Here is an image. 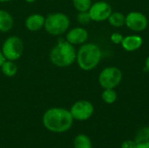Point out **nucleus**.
<instances>
[{
	"mask_svg": "<svg viewBox=\"0 0 149 148\" xmlns=\"http://www.w3.org/2000/svg\"><path fill=\"white\" fill-rule=\"evenodd\" d=\"M72 123L73 118L71 112L65 108H50L43 116L45 127L52 133H65L72 127Z\"/></svg>",
	"mask_w": 149,
	"mask_h": 148,
	"instance_id": "f257e3e1",
	"label": "nucleus"
},
{
	"mask_svg": "<svg viewBox=\"0 0 149 148\" xmlns=\"http://www.w3.org/2000/svg\"><path fill=\"white\" fill-rule=\"evenodd\" d=\"M77 51L75 46L65 39H60L51 49L49 58L52 64L57 67L65 68L71 66L76 62Z\"/></svg>",
	"mask_w": 149,
	"mask_h": 148,
	"instance_id": "f03ea898",
	"label": "nucleus"
},
{
	"mask_svg": "<svg viewBox=\"0 0 149 148\" xmlns=\"http://www.w3.org/2000/svg\"><path fill=\"white\" fill-rule=\"evenodd\" d=\"M101 58L102 51L98 44L85 43L77 51L76 62L81 70L88 72L98 66Z\"/></svg>",
	"mask_w": 149,
	"mask_h": 148,
	"instance_id": "7ed1b4c3",
	"label": "nucleus"
},
{
	"mask_svg": "<svg viewBox=\"0 0 149 148\" xmlns=\"http://www.w3.org/2000/svg\"><path fill=\"white\" fill-rule=\"evenodd\" d=\"M69 17L63 12L50 13L45 17L44 29L52 36H61L70 28Z\"/></svg>",
	"mask_w": 149,
	"mask_h": 148,
	"instance_id": "20e7f679",
	"label": "nucleus"
},
{
	"mask_svg": "<svg viewBox=\"0 0 149 148\" xmlns=\"http://www.w3.org/2000/svg\"><path fill=\"white\" fill-rule=\"evenodd\" d=\"M24 43L17 36H10L3 41L1 51L6 60L17 61L24 52Z\"/></svg>",
	"mask_w": 149,
	"mask_h": 148,
	"instance_id": "39448f33",
	"label": "nucleus"
},
{
	"mask_svg": "<svg viewBox=\"0 0 149 148\" xmlns=\"http://www.w3.org/2000/svg\"><path fill=\"white\" fill-rule=\"evenodd\" d=\"M122 79L123 73L120 69L115 66H109L100 72L98 80L103 89H114L120 84Z\"/></svg>",
	"mask_w": 149,
	"mask_h": 148,
	"instance_id": "423d86ee",
	"label": "nucleus"
},
{
	"mask_svg": "<svg viewBox=\"0 0 149 148\" xmlns=\"http://www.w3.org/2000/svg\"><path fill=\"white\" fill-rule=\"evenodd\" d=\"M73 120H79V121H85L89 120L93 113H94V107L93 105L88 101V100H79L75 102L70 110Z\"/></svg>",
	"mask_w": 149,
	"mask_h": 148,
	"instance_id": "0eeeda50",
	"label": "nucleus"
},
{
	"mask_svg": "<svg viewBox=\"0 0 149 148\" xmlns=\"http://www.w3.org/2000/svg\"><path fill=\"white\" fill-rule=\"evenodd\" d=\"M88 12L92 21L102 22L108 19L113 10L112 6L107 2L97 1L91 5Z\"/></svg>",
	"mask_w": 149,
	"mask_h": 148,
	"instance_id": "6e6552de",
	"label": "nucleus"
},
{
	"mask_svg": "<svg viewBox=\"0 0 149 148\" xmlns=\"http://www.w3.org/2000/svg\"><path fill=\"white\" fill-rule=\"evenodd\" d=\"M125 24L131 31L141 32L148 28V19L143 13L140 11H131L126 16Z\"/></svg>",
	"mask_w": 149,
	"mask_h": 148,
	"instance_id": "1a4fd4ad",
	"label": "nucleus"
},
{
	"mask_svg": "<svg viewBox=\"0 0 149 148\" xmlns=\"http://www.w3.org/2000/svg\"><path fill=\"white\" fill-rule=\"evenodd\" d=\"M88 38L89 33L87 30L81 26H76L68 30L65 35V40L74 46L85 44Z\"/></svg>",
	"mask_w": 149,
	"mask_h": 148,
	"instance_id": "9d476101",
	"label": "nucleus"
},
{
	"mask_svg": "<svg viewBox=\"0 0 149 148\" xmlns=\"http://www.w3.org/2000/svg\"><path fill=\"white\" fill-rule=\"evenodd\" d=\"M45 17L39 13H33L29 15L24 21L25 28L32 32H36L44 28Z\"/></svg>",
	"mask_w": 149,
	"mask_h": 148,
	"instance_id": "9b49d317",
	"label": "nucleus"
},
{
	"mask_svg": "<svg viewBox=\"0 0 149 148\" xmlns=\"http://www.w3.org/2000/svg\"><path fill=\"white\" fill-rule=\"evenodd\" d=\"M120 44L125 51L132 52L139 50L142 46L143 38L139 35H128L123 38Z\"/></svg>",
	"mask_w": 149,
	"mask_h": 148,
	"instance_id": "f8f14e48",
	"label": "nucleus"
},
{
	"mask_svg": "<svg viewBox=\"0 0 149 148\" xmlns=\"http://www.w3.org/2000/svg\"><path fill=\"white\" fill-rule=\"evenodd\" d=\"M13 26L14 18L12 15L5 10H0V32H9Z\"/></svg>",
	"mask_w": 149,
	"mask_h": 148,
	"instance_id": "ddd939ff",
	"label": "nucleus"
},
{
	"mask_svg": "<svg viewBox=\"0 0 149 148\" xmlns=\"http://www.w3.org/2000/svg\"><path fill=\"white\" fill-rule=\"evenodd\" d=\"M136 148H149V126L139 130L134 140Z\"/></svg>",
	"mask_w": 149,
	"mask_h": 148,
	"instance_id": "4468645a",
	"label": "nucleus"
},
{
	"mask_svg": "<svg viewBox=\"0 0 149 148\" xmlns=\"http://www.w3.org/2000/svg\"><path fill=\"white\" fill-rule=\"evenodd\" d=\"M0 70L2 72V73L7 77V78H12L14 77L18 71V67L17 65V64L15 63V61H11V60H5L3 65L0 67Z\"/></svg>",
	"mask_w": 149,
	"mask_h": 148,
	"instance_id": "2eb2a0df",
	"label": "nucleus"
},
{
	"mask_svg": "<svg viewBox=\"0 0 149 148\" xmlns=\"http://www.w3.org/2000/svg\"><path fill=\"white\" fill-rule=\"evenodd\" d=\"M107 20L112 26L119 28V27H122L123 25H125L126 16L121 12L115 11V12L111 13V15L109 16Z\"/></svg>",
	"mask_w": 149,
	"mask_h": 148,
	"instance_id": "dca6fc26",
	"label": "nucleus"
},
{
	"mask_svg": "<svg viewBox=\"0 0 149 148\" xmlns=\"http://www.w3.org/2000/svg\"><path fill=\"white\" fill-rule=\"evenodd\" d=\"M74 148H92V142L86 134H79L73 141Z\"/></svg>",
	"mask_w": 149,
	"mask_h": 148,
	"instance_id": "f3484780",
	"label": "nucleus"
},
{
	"mask_svg": "<svg viewBox=\"0 0 149 148\" xmlns=\"http://www.w3.org/2000/svg\"><path fill=\"white\" fill-rule=\"evenodd\" d=\"M118 95L114 89H104V91L101 93V99L102 100L108 105L113 104L117 100Z\"/></svg>",
	"mask_w": 149,
	"mask_h": 148,
	"instance_id": "a211bd4d",
	"label": "nucleus"
},
{
	"mask_svg": "<svg viewBox=\"0 0 149 148\" xmlns=\"http://www.w3.org/2000/svg\"><path fill=\"white\" fill-rule=\"evenodd\" d=\"M92 4H93L92 0H72L73 7L79 12L88 11Z\"/></svg>",
	"mask_w": 149,
	"mask_h": 148,
	"instance_id": "6ab92c4d",
	"label": "nucleus"
},
{
	"mask_svg": "<svg viewBox=\"0 0 149 148\" xmlns=\"http://www.w3.org/2000/svg\"><path fill=\"white\" fill-rule=\"evenodd\" d=\"M77 21L81 25H86L92 21L88 11H80L77 15Z\"/></svg>",
	"mask_w": 149,
	"mask_h": 148,
	"instance_id": "aec40b11",
	"label": "nucleus"
},
{
	"mask_svg": "<svg viewBox=\"0 0 149 148\" xmlns=\"http://www.w3.org/2000/svg\"><path fill=\"white\" fill-rule=\"evenodd\" d=\"M123 36H122V34H120V32H113L112 35H111V37H110V39H111V41L113 43V44H121V42H122V40H123Z\"/></svg>",
	"mask_w": 149,
	"mask_h": 148,
	"instance_id": "412c9836",
	"label": "nucleus"
},
{
	"mask_svg": "<svg viewBox=\"0 0 149 148\" xmlns=\"http://www.w3.org/2000/svg\"><path fill=\"white\" fill-rule=\"evenodd\" d=\"M121 148H136V143L134 140H125L121 144Z\"/></svg>",
	"mask_w": 149,
	"mask_h": 148,
	"instance_id": "4be33fe9",
	"label": "nucleus"
},
{
	"mask_svg": "<svg viewBox=\"0 0 149 148\" xmlns=\"http://www.w3.org/2000/svg\"><path fill=\"white\" fill-rule=\"evenodd\" d=\"M5 60H6V59H5L4 56L3 55V52H2V51L0 50V67H1V65H3V63Z\"/></svg>",
	"mask_w": 149,
	"mask_h": 148,
	"instance_id": "5701e85b",
	"label": "nucleus"
},
{
	"mask_svg": "<svg viewBox=\"0 0 149 148\" xmlns=\"http://www.w3.org/2000/svg\"><path fill=\"white\" fill-rule=\"evenodd\" d=\"M145 68H146V70L149 72V56L146 58V61H145Z\"/></svg>",
	"mask_w": 149,
	"mask_h": 148,
	"instance_id": "b1692460",
	"label": "nucleus"
},
{
	"mask_svg": "<svg viewBox=\"0 0 149 148\" xmlns=\"http://www.w3.org/2000/svg\"><path fill=\"white\" fill-rule=\"evenodd\" d=\"M26 3H35L37 0H24Z\"/></svg>",
	"mask_w": 149,
	"mask_h": 148,
	"instance_id": "393cba45",
	"label": "nucleus"
},
{
	"mask_svg": "<svg viewBox=\"0 0 149 148\" xmlns=\"http://www.w3.org/2000/svg\"><path fill=\"white\" fill-rule=\"evenodd\" d=\"M10 1H12V0H0V3H8Z\"/></svg>",
	"mask_w": 149,
	"mask_h": 148,
	"instance_id": "a878e982",
	"label": "nucleus"
}]
</instances>
